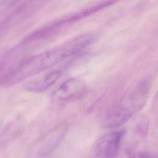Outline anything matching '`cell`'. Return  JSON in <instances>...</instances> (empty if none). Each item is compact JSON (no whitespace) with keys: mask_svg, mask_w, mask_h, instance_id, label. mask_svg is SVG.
<instances>
[{"mask_svg":"<svg viewBox=\"0 0 158 158\" xmlns=\"http://www.w3.org/2000/svg\"><path fill=\"white\" fill-rule=\"evenodd\" d=\"M114 1H105L64 15L34 30L23 39V43H31L46 39L64 27L77 22L115 4Z\"/></svg>","mask_w":158,"mask_h":158,"instance_id":"3957f363","label":"cell"},{"mask_svg":"<svg viewBox=\"0 0 158 158\" xmlns=\"http://www.w3.org/2000/svg\"><path fill=\"white\" fill-rule=\"evenodd\" d=\"M86 89V83L81 80L70 78L64 81L54 92L53 98L59 102H67L81 96Z\"/></svg>","mask_w":158,"mask_h":158,"instance_id":"5b68a950","label":"cell"},{"mask_svg":"<svg viewBox=\"0 0 158 158\" xmlns=\"http://www.w3.org/2000/svg\"><path fill=\"white\" fill-rule=\"evenodd\" d=\"M127 155L130 158H156L152 154L146 151H128Z\"/></svg>","mask_w":158,"mask_h":158,"instance_id":"9c48e42d","label":"cell"},{"mask_svg":"<svg viewBox=\"0 0 158 158\" xmlns=\"http://www.w3.org/2000/svg\"><path fill=\"white\" fill-rule=\"evenodd\" d=\"M124 130L111 131L102 136L96 142V152L101 158H115L125 134Z\"/></svg>","mask_w":158,"mask_h":158,"instance_id":"277c9868","label":"cell"},{"mask_svg":"<svg viewBox=\"0 0 158 158\" xmlns=\"http://www.w3.org/2000/svg\"><path fill=\"white\" fill-rule=\"evenodd\" d=\"M36 3V2H23L19 4L12 14L0 24V33L7 30L10 25L23 19L30 14L35 9L36 6L39 5Z\"/></svg>","mask_w":158,"mask_h":158,"instance_id":"ba28073f","label":"cell"},{"mask_svg":"<svg viewBox=\"0 0 158 158\" xmlns=\"http://www.w3.org/2000/svg\"><path fill=\"white\" fill-rule=\"evenodd\" d=\"M149 83H139L122 102L118 104L107 114L103 120V127L114 128L126 123L133 115L144 107L148 97Z\"/></svg>","mask_w":158,"mask_h":158,"instance_id":"7a4b0ae2","label":"cell"},{"mask_svg":"<svg viewBox=\"0 0 158 158\" xmlns=\"http://www.w3.org/2000/svg\"><path fill=\"white\" fill-rule=\"evenodd\" d=\"M67 126L65 123H60L54 128L45 137L41 148L38 151L40 157L48 156L60 143L67 131Z\"/></svg>","mask_w":158,"mask_h":158,"instance_id":"8992f818","label":"cell"},{"mask_svg":"<svg viewBox=\"0 0 158 158\" xmlns=\"http://www.w3.org/2000/svg\"><path fill=\"white\" fill-rule=\"evenodd\" d=\"M94 41L91 33H83L22 60L4 78L3 84L10 86L35 74L70 60L88 48Z\"/></svg>","mask_w":158,"mask_h":158,"instance_id":"6da1fadb","label":"cell"},{"mask_svg":"<svg viewBox=\"0 0 158 158\" xmlns=\"http://www.w3.org/2000/svg\"><path fill=\"white\" fill-rule=\"evenodd\" d=\"M62 75V71L60 69L51 70L40 78L28 82L25 88L28 91L33 93L44 92L53 86Z\"/></svg>","mask_w":158,"mask_h":158,"instance_id":"52a82bcc","label":"cell"}]
</instances>
